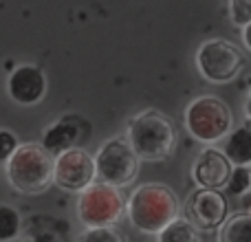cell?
I'll list each match as a JSON object with an SVG mask.
<instances>
[{"mask_svg": "<svg viewBox=\"0 0 251 242\" xmlns=\"http://www.w3.org/2000/svg\"><path fill=\"white\" fill-rule=\"evenodd\" d=\"M124 214L130 225L146 236H156L165 225L178 218V198L163 183H143L126 200Z\"/></svg>", "mask_w": 251, "mask_h": 242, "instance_id": "cell-1", "label": "cell"}, {"mask_svg": "<svg viewBox=\"0 0 251 242\" xmlns=\"http://www.w3.org/2000/svg\"><path fill=\"white\" fill-rule=\"evenodd\" d=\"M124 139L139 161L156 163L168 159L174 152L178 134L174 121L165 113L156 108H146L128 121V132Z\"/></svg>", "mask_w": 251, "mask_h": 242, "instance_id": "cell-2", "label": "cell"}, {"mask_svg": "<svg viewBox=\"0 0 251 242\" xmlns=\"http://www.w3.org/2000/svg\"><path fill=\"white\" fill-rule=\"evenodd\" d=\"M9 185L20 194H42L53 185V159L40 143H20L4 163Z\"/></svg>", "mask_w": 251, "mask_h": 242, "instance_id": "cell-3", "label": "cell"}, {"mask_svg": "<svg viewBox=\"0 0 251 242\" xmlns=\"http://www.w3.org/2000/svg\"><path fill=\"white\" fill-rule=\"evenodd\" d=\"M199 75L209 84H229L247 66V53L225 38H209L194 53Z\"/></svg>", "mask_w": 251, "mask_h": 242, "instance_id": "cell-4", "label": "cell"}, {"mask_svg": "<svg viewBox=\"0 0 251 242\" xmlns=\"http://www.w3.org/2000/svg\"><path fill=\"white\" fill-rule=\"evenodd\" d=\"M185 130L201 143H214L223 141L227 132L234 125L231 110L221 97L216 95H203L196 97L190 106L185 108V117H183Z\"/></svg>", "mask_w": 251, "mask_h": 242, "instance_id": "cell-5", "label": "cell"}, {"mask_svg": "<svg viewBox=\"0 0 251 242\" xmlns=\"http://www.w3.org/2000/svg\"><path fill=\"white\" fill-rule=\"evenodd\" d=\"M126 198L122 190L106 183H91L77 194V218L86 229L97 227H115L124 218Z\"/></svg>", "mask_w": 251, "mask_h": 242, "instance_id": "cell-6", "label": "cell"}, {"mask_svg": "<svg viewBox=\"0 0 251 242\" xmlns=\"http://www.w3.org/2000/svg\"><path fill=\"white\" fill-rule=\"evenodd\" d=\"M93 163H95L97 181L122 190L137 178L141 161L134 156L124 137H110L97 147Z\"/></svg>", "mask_w": 251, "mask_h": 242, "instance_id": "cell-7", "label": "cell"}, {"mask_svg": "<svg viewBox=\"0 0 251 242\" xmlns=\"http://www.w3.org/2000/svg\"><path fill=\"white\" fill-rule=\"evenodd\" d=\"M53 183L64 192L79 194L91 183H95V163L93 154L75 145L53 159Z\"/></svg>", "mask_w": 251, "mask_h": 242, "instance_id": "cell-8", "label": "cell"}, {"mask_svg": "<svg viewBox=\"0 0 251 242\" xmlns=\"http://www.w3.org/2000/svg\"><path fill=\"white\" fill-rule=\"evenodd\" d=\"M229 216V203L216 190H196L185 200V220L196 231H218Z\"/></svg>", "mask_w": 251, "mask_h": 242, "instance_id": "cell-9", "label": "cell"}, {"mask_svg": "<svg viewBox=\"0 0 251 242\" xmlns=\"http://www.w3.org/2000/svg\"><path fill=\"white\" fill-rule=\"evenodd\" d=\"M47 75L35 64H20L7 77V95L18 106H35L47 95Z\"/></svg>", "mask_w": 251, "mask_h": 242, "instance_id": "cell-10", "label": "cell"}, {"mask_svg": "<svg viewBox=\"0 0 251 242\" xmlns=\"http://www.w3.org/2000/svg\"><path fill=\"white\" fill-rule=\"evenodd\" d=\"M231 174L229 161L223 156L218 147H205L192 163V178L201 190H216L221 192L227 185V178Z\"/></svg>", "mask_w": 251, "mask_h": 242, "instance_id": "cell-11", "label": "cell"}, {"mask_svg": "<svg viewBox=\"0 0 251 242\" xmlns=\"http://www.w3.org/2000/svg\"><path fill=\"white\" fill-rule=\"evenodd\" d=\"M79 137H82V125H79L77 117H62L53 121L42 134L40 147L47 152L51 159H55L57 154L71 150L77 145Z\"/></svg>", "mask_w": 251, "mask_h": 242, "instance_id": "cell-12", "label": "cell"}, {"mask_svg": "<svg viewBox=\"0 0 251 242\" xmlns=\"http://www.w3.org/2000/svg\"><path fill=\"white\" fill-rule=\"evenodd\" d=\"M223 156L229 161L231 168L251 163V130L249 125L231 128L223 139Z\"/></svg>", "mask_w": 251, "mask_h": 242, "instance_id": "cell-13", "label": "cell"}, {"mask_svg": "<svg viewBox=\"0 0 251 242\" xmlns=\"http://www.w3.org/2000/svg\"><path fill=\"white\" fill-rule=\"evenodd\" d=\"M218 242H251V216L247 212H238L227 216V220L218 229Z\"/></svg>", "mask_w": 251, "mask_h": 242, "instance_id": "cell-14", "label": "cell"}, {"mask_svg": "<svg viewBox=\"0 0 251 242\" xmlns=\"http://www.w3.org/2000/svg\"><path fill=\"white\" fill-rule=\"evenodd\" d=\"M156 242H203V240H201V231H196L185 218L178 216L156 234Z\"/></svg>", "mask_w": 251, "mask_h": 242, "instance_id": "cell-15", "label": "cell"}, {"mask_svg": "<svg viewBox=\"0 0 251 242\" xmlns=\"http://www.w3.org/2000/svg\"><path fill=\"white\" fill-rule=\"evenodd\" d=\"M22 234V216L13 205L0 203V242H13Z\"/></svg>", "mask_w": 251, "mask_h": 242, "instance_id": "cell-16", "label": "cell"}, {"mask_svg": "<svg viewBox=\"0 0 251 242\" xmlns=\"http://www.w3.org/2000/svg\"><path fill=\"white\" fill-rule=\"evenodd\" d=\"M225 190L231 196H247L251 190V169L249 165H236L231 168V174L227 178Z\"/></svg>", "mask_w": 251, "mask_h": 242, "instance_id": "cell-17", "label": "cell"}, {"mask_svg": "<svg viewBox=\"0 0 251 242\" xmlns=\"http://www.w3.org/2000/svg\"><path fill=\"white\" fill-rule=\"evenodd\" d=\"M79 242H128L126 236L117 227H97V229H86L79 236Z\"/></svg>", "mask_w": 251, "mask_h": 242, "instance_id": "cell-18", "label": "cell"}, {"mask_svg": "<svg viewBox=\"0 0 251 242\" xmlns=\"http://www.w3.org/2000/svg\"><path fill=\"white\" fill-rule=\"evenodd\" d=\"M229 18L240 29L249 26L251 24V0H229Z\"/></svg>", "mask_w": 251, "mask_h": 242, "instance_id": "cell-19", "label": "cell"}, {"mask_svg": "<svg viewBox=\"0 0 251 242\" xmlns=\"http://www.w3.org/2000/svg\"><path fill=\"white\" fill-rule=\"evenodd\" d=\"M18 145H20V141H18L16 132L9 128H0V165H4L11 159V154L16 152Z\"/></svg>", "mask_w": 251, "mask_h": 242, "instance_id": "cell-20", "label": "cell"}, {"mask_svg": "<svg viewBox=\"0 0 251 242\" xmlns=\"http://www.w3.org/2000/svg\"><path fill=\"white\" fill-rule=\"evenodd\" d=\"M25 242H62V238L53 231H40V234H33L29 236Z\"/></svg>", "mask_w": 251, "mask_h": 242, "instance_id": "cell-21", "label": "cell"}]
</instances>
